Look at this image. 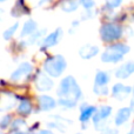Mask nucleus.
I'll return each instance as SVG.
<instances>
[{
	"label": "nucleus",
	"instance_id": "nucleus-1",
	"mask_svg": "<svg viewBox=\"0 0 134 134\" xmlns=\"http://www.w3.org/2000/svg\"><path fill=\"white\" fill-rule=\"evenodd\" d=\"M58 104L64 108H74L82 98V92L78 81L72 75H67L60 81L58 87Z\"/></svg>",
	"mask_w": 134,
	"mask_h": 134
},
{
	"label": "nucleus",
	"instance_id": "nucleus-2",
	"mask_svg": "<svg viewBox=\"0 0 134 134\" xmlns=\"http://www.w3.org/2000/svg\"><path fill=\"white\" fill-rule=\"evenodd\" d=\"M67 67V61L65 60L63 55L57 54L53 57H48L46 60L44 61V72L51 78H58L65 72Z\"/></svg>",
	"mask_w": 134,
	"mask_h": 134
},
{
	"label": "nucleus",
	"instance_id": "nucleus-3",
	"mask_svg": "<svg viewBox=\"0 0 134 134\" xmlns=\"http://www.w3.org/2000/svg\"><path fill=\"white\" fill-rule=\"evenodd\" d=\"M130 52V47L122 42H116L108 46L101 54V61L109 64L119 63L124 59V57Z\"/></svg>",
	"mask_w": 134,
	"mask_h": 134
},
{
	"label": "nucleus",
	"instance_id": "nucleus-4",
	"mask_svg": "<svg viewBox=\"0 0 134 134\" xmlns=\"http://www.w3.org/2000/svg\"><path fill=\"white\" fill-rule=\"evenodd\" d=\"M122 35V27L115 23L102 24L100 28V37L105 42H113L119 40Z\"/></svg>",
	"mask_w": 134,
	"mask_h": 134
},
{
	"label": "nucleus",
	"instance_id": "nucleus-5",
	"mask_svg": "<svg viewBox=\"0 0 134 134\" xmlns=\"http://www.w3.org/2000/svg\"><path fill=\"white\" fill-rule=\"evenodd\" d=\"M109 74L106 71H98L94 76V83H93V92L94 94L105 97L108 94V82H109Z\"/></svg>",
	"mask_w": 134,
	"mask_h": 134
},
{
	"label": "nucleus",
	"instance_id": "nucleus-6",
	"mask_svg": "<svg viewBox=\"0 0 134 134\" xmlns=\"http://www.w3.org/2000/svg\"><path fill=\"white\" fill-rule=\"evenodd\" d=\"M32 72H33V65L31 63L26 61V63L20 64V65L12 72L9 79H11V81H13V82H21V81L26 80V79L32 74Z\"/></svg>",
	"mask_w": 134,
	"mask_h": 134
},
{
	"label": "nucleus",
	"instance_id": "nucleus-7",
	"mask_svg": "<svg viewBox=\"0 0 134 134\" xmlns=\"http://www.w3.org/2000/svg\"><path fill=\"white\" fill-rule=\"evenodd\" d=\"M112 114V107L108 105H102L97 109L94 116H93V124L98 130L104 131V124L107 119L109 118V115Z\"/></svg>",
	"mask_w": 134,
	"mask_h": 134
},
{
	"label": "nucleus",
	"instance_id": "nucleus-8",
	"mask_svg": "<svg viewBox=\"0 0 134 134\" xmlns=\"http://www.w3.org/2000/svg\"><path fill=\"white\" fill-rule=\"evenodd\" d=\"M34 85L39 92H47V91H51L53 88L54 82L52 81L51 76H48L46 73L38 71L34 79Z\"/></svg>",
	"mask_w": 134,
	"mask_h": 134
},
{
	"label": "nucleus",
	"instance_id": "nucleus-9",
	"mask_svg": "<svg viewBox=\"0 0 134 134\" xmlns=\"http://www.w3.org/2000/svg\"><path fill=\"white\" fill-rule=\"evenodd\" d=\"M61 38H63V30H61V28H57L55 31H53V32H51L49 34H47L46 37L41 40V42H40L41 48L47 49V48H51V47L55 46L57 44H59Z\"/></svg>",
	"mask_w": 134,
	"mask_h": 134
},
{
	"label": "nucleus",
	"instance_id": "nucleus-10",
	"mask_svg": "<svg viewBox=\"0 0 134 134\" xmlns=\"http://www.w3.org/2000/svg\"><path fill=\"white\" fill-rule=\"evenodd\" d=\"M132 87L127 85H124V83H115V85L112 87V97L116 100H122L127 99L128 97L132 93Z\"/></svg>",
	"mask_w": 134,
	"mask_h": 134
},
{
	"label": "nucleus",
	"instance_id": "nucleus-11",
	"mask_svg": "<svg viewBox=\"0 0 134 134\" xmlns=\"http://www.w3.org/2000/svg\"><path fill=\"white\" fill-rule=\"evenodd\" d=\"M97 109L98 108L95 106H92V105L87 104V102H85V104L81 105L79 120H80V122L82 124V127H86V124L90 121V119H93V116H94Z\"/></svg>",
	"mask_w": 134,
	"mask_h": 134
},
{
	"label": "nucleus",
	"instance_id": "nucleus-12",
	"mask_svg": "<svg viewBox=\"0 0 134 134\" xmlns=\"http://www.w3.org/2000/svg\"><path fill=\"white\" fill-rule=\"evenodd\" d=\"M38 106L41 112H48L57 107V101L51 95L41 94L38 97Z\"/></svg>",
	"mask_w": 134,
	"mask_h": 134
},
{
	"label": "nucleus",
	"instance_id": "nucleus-13",
	"mask_svg": "<svg viewBox=\"0 0 134 134\" xmlns=\"http://www.w3.org/2000/svg\"><path fill=\"white\" fill-rule=\"evenodd\" d=\"M134 73V61H127L115 69V78L128 79Z\"/></svg>",
	"mask_w": 134,
	"mask_h": 134
},
{
	"label": "nucleus",
	"instance_id": "nucleus-14",
	"mask_svg": "<svg viewBox=\"0 0 134 134\" xmlns=\"http://www.w3.org/2000/svg\"><path fill=\"white\" fill-rule=\"evenodd\" d=\"M132 109L131 107H122L118 111V113L115 114V118H114V124L115 126H122L124 124H126L130 120L131 115H132Z\"/></svg>",
	"mask_w": 134,
	"mask_h": 134
},
{
	"label": "nucleus",
	"instance_id": "nucleus-15",
	"mask_svg": "<svg viewBox=\"0 0 134 134\" xmlns=\"http://www.w3.org/2000/svg\"><path fill=\"white\" fill-rule=\"evenodd\" d=\"M53 119H55V121H51V122H48V126L52 128H55L57 131H59V132H65L67 131V128H68V126L72 125V121L68 120V119H65V118H61V116L59 115H54L52 116Z\"/></svg>",
	"mask_w": 134,
	"mask_h": 134
},
{
	"label": "nucleus",
	"instance_id": "nucleus-16",
	"mask_svg": "<svg viewBox=\"0 0 134 134\" xmlns=\"http://www.w3.org/2000/svg\"><path fill=\"white\" fill-rule=\"evenodd\" d=\"M99 53V47L95 46V45H83L80 49H79V55L81 57L85 60H90L93 57H95Z\"/></svg>",
	"mask_w": 134,
	"mask_h": 134
},
{
	"label": "nucleus",
	"instance_id": "nucleus-17",
	"mask_svg": "<svg viewBox=\"0 0 134 134\" xmlns=\"http://www.w3.org/2000/svg\"><path fill=\"white\" fill-rule=\"evenodd\" d=\"M37 31H38V24L35 23L33 19H28V20L24 24V27H23V30H21L20 37L21 38L31 37V35H33Z\"/></svg>",
	"mask_w": 134,
	"mask_h": 134
},
{
	"label": "nucleus",
	"instance_id": "nucleus-18",
	"mask_svg": "<svg viewBox=\"0 0 134 134\" xmlns=\"http://www.w3.org/2000/svg\"><path fill=\"white\" fill-rule=\"evenodd\" d=\"M18 113L20 114V115H24V116H27L30 115L31 113H32V102H31V100L26 99V98H23V99H20V101H19V105H18Z\"/></svg>",
	"mask_w": 134,
	"mask_h": 134
},
{
	"label": "nucleus",
	"instance_id": "nucleus-19",
	"mask_svg": "<svg viewBox=\"0 0 134 134\" xmlns=\"http://www.w3.org/2000/svg\"><path fill=\"white\" fill-rule=\"evenodd\" d=\"M80 5H81V2H79V1H64L61 4V9L64 12H67V13H72V12L76 11Z\"/></svg>",
	"mask_w": 134,
	"mask_h": 134
},
{
	"label": "nucleus",
	"instance_id": "nucleus-20",
	"mask_svg": "<svg viewBox=\"0 0 134 134\" xmlns=\"http://www.w3.org/2000/svg\"><path fill=\"white\" fill-rule=\"evenodd\" d=\"M45 33H46V30H45V28H44V30H38L37 32L34 33V34L31 35V37L28 38L27 40H26V41H25V45H33V44H35L38 40H40V39L42 40L45 37H46V35L44 37Z\"/></svg>",
	"mask_w": 134,
	"mask_h": 134
},
{
	"label": "nucleus",
	"instance_id": "nucleus-21",
	"mask_svg": "<svg viewBox=\"0 0 134 134\" xmlns=\"http://www.w3.org/2000/svg\"><path fill=\"white\" fill-rule=\"evenodd\" d=\"M18 27H19V24L18 23H15L14 25H12L11 27H8L6 31L4 32V34H2V37H4V39L5 40H8V39H11L12 37H13V34L16 32V30H18Z\"/></svg>",
	"mask_w": 134,
	"mask_h": 134
},
{
	"label": "nucleus",
	"instance_id": "nucleus-22",
	"mask_svg": "<svg viewBox=\"0 0 134 134\" xmlns=\"http://www.w3.org/2000/svg\"><path fill=\"white\" fill-rule=\"evenodd\" d=\"M11 115L9 114H7V115H5L4 118H2V120H1V124H0V126H1V128L2 130H5L6 127H8L9 126V124H11Z\"/></svg>",
	"mask_w": 134,
	"mask_h": 134
},
{
	"label": "nucleus",
	"instance_id": "nucleus-23",
	"mask_svg": "<svg viewBox=\"0 0 134 134\" xmlns=\"http://www.w3.org/2000/svg\"><path fill=\"white\" fill-rule=\"evenodd\" d=\"M81 5L83 6L85 11H92V8L95 6V2L90 1V0H85V1H81Z\"/></svg>",
	"mask_w": 134,
	"mask_h": 134
},
{
	"label": "nucleus",
	"instance_id": "nucleus-24",
	"mask_svg": "<svg viewBox=\"0 0 134 134\" xmlns=\"http://www.w3.org/2000/svg\"><path fill=\"white\" fill-rule=\"evenodd\" d=\"M26 124H25V121L23 120V119H18V120H15L13 122V130L15 131V132H18L16 131V128H19L20 130V127H23V126H25Z\"/></svg>",
	"mask_w": 134,
	"mask_h": 134
},
{
	"label": "nucleus",
	"instance_id": "nucleus-25",
	"mask_svg": "<svg viewBox=\"0 0 134 134\" xmlns=\"http://www.w3.org/2000/svg\"><path fill=\"white\" fill-rule=\"evenodd\" d=\"M121 5V1H107L106 2V7H108L109 9H113L115 7L120 6Z\"/></svg>",
	"mask_w": 134,
	"mask_h": 134
},
{
	"label": "nucleus",
	"instance_id": "nucleus-26",
	"mask_svg": "<svg viewBox=\"0 0 134 134\" xmlns=\"http://www.w3.org/2000/svg\"><path fill=\"white\" fill-rule=\"evenodd\" d=\"M100 134H118V131L112 130V128H105L104 131H101Z\"/></svg>",
	"mask_w": 134,
	"mask_h": 134
},
{
	"label": "nucleus",
	"instance_id": "nucleus-27",
	"mask_svg": "<svg viewBox=\"0 0 134 134\" xmlns=\"http://www.w3.org/2000/svg\"><path fill=\"white\" fill-rule=\"evenodd\" d=\"M33 134H53V132L47 131V130H40V131H37V132L33 133Z\"/></svg>",
	"mask_w": 134,
	"mask_h": 134
},
{
	"label": "nucleus",
	"instance_id": "nucleus-28",
	"mask_svg": "<svg viewBox=\"0 0 134 134\" xmlns=\"http://www.w3.org/2000/svg\"><path fill=\"white\" fill-rule=\"evenodd\" d=\"M131 109L134 112V95H133V98H132V100H131Z\"/></svg>",
	"mask_w": 134,
	"mask_h": 134
},
{
	"label": "nucleus",
	"instance_id": "nucleus-29",
	"mask_svg": "<svg viewBox=\"0 0 134 134\" xmlns=\"http://www.w3.org/2000/svg\"><path fill=\"white\" fill-rule=\"evenodd\" d=\"M127 134H134V126H133L132 128H131V131H130V132H128Z\"/></svg>",
	"mask_w": 134,
	"mask_h": 134
},
{
	"label": "nucleus",
	"instance_id": "nucleus-30",
	"mask_svg": "<svg viewBox=\"0 0 134 134\" xmlns=\"http://www.w3.org/2000/svg\"><path fill=\"white\" fill-rule=\"evenodd\" d=\"M13 134H26V133H24V132H14Z\"/></svg>",
	"mask_w": 134,
	"mask_h": 134
},
{
	"label": "nucleus",
	"instance_id": "nucleus-31",
	"mask_svg": "<svg viewBox=\"0 0 134 134\" xmlns=\"http://www.w3.org/2000/svg\"><path fill=\"white\" fill-rule=\"evenodd\" d=\"M76 134H81V133H76Z\"/></svg>",
	"mask_w": 134,
	"mask_h": 134
},
{
	"label": "nucleus",
	"instance_id": "nucleus-32",
	"mask_svg": "<svg viewBox=\"0 0 134 134\" xmlns=\"http://www.w3.org/2000/svg\"><path fill=\"white\" fill-rule=\"evenodd\" d=\"M133 92H134V87H133Z\"/></svg>",
	"mask_w": 134,
	"mask_h": 134
}]
</instances>
